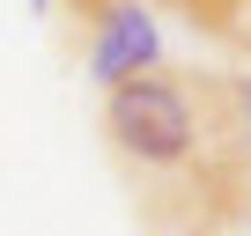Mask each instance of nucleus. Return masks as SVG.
<instances>
[{"instance_id":"1","label":"nucleus","mask_w":251,"mask_h":236,"mask_svg":"<svg viewBox=\"0 0 251 236\" xmlns=\"http://www.w3.org/2000/svg\"><path fill=\"white\" fill-rule=\"evenodd\" d=\"M103 148L148 236H229L251 221V141L229 67H148L103 89Z\"/></svg>"},{"instance_id":"2","label":"nucleus","mask_w":251,"mask_h":236,"mask_svg":"<svg viewBox=\"0 0 251 236\" xmlns=\"http://www.w3.org/2000/svg\"><path fill=\"white\" fill-rule=\"evenodd\" d=\"M74 52L89 59V74H96L103 89L133 81V74H148V67H163V30H155V8H148V0H111V8L89 23V37H81Z\"/></svg>"},{"instance_id":"3","label":"nucleus","mask_w":251,"mask_h":236,"mask_svg":"<svg viewBox=\"0 0 251 236\" xmlns=\"http://www.w3.org/2000/svg\"><path fill=\"white\" fill-rule=\"evenodd\" d=\"M148 8H170L192 37L222 45V52L244 59V74H251V0H148Z\"/></svg>"},{"instance_id":"4","label":"nucleus","mask_w":251,"mask_h":236,"mask_svg":"<svg viewBox=\"0 0 251 236\" xmlns=\"http://www.w3.org/2000/svg\"><path fill=\"white\" fill-rule=\"evenodd\" d=\"M30 8H37V15H52V0H30Z\"/></svg>"}]
</instances>
